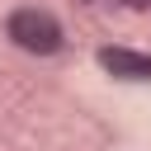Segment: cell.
<instances>
[{
    "mask_svg": "<svg viewBox=\"0 0 151 151\" xmlns=\"http://www.w3.org/2000/svg\"><path fill=\"white\" fill-rule=\"evenodd\" d=\"M9 38H14L24 52L47 57V52L61 47V24H57L47 9H14V14H9Z\"/></svg>",
    "mask_w": 151,
    "mask_h": 151,
    "instance_id": "cell-1",
    "label": "cell"
},
{
    "mask_svg": "<svg viewBox=\"0 0 151 151\" xmlns=\"http://www.w3.org/2000/svg\"><path fill=\"white\" fill-rule=\"evenodd\" d=\"M99 61H104L113 76H132V80L151 76V57H137V52H123V47H104Z\"/></svg>",
    "mask_w": 151,
    "mask_h": 151,
    "instance_id": "cell-2",
    "label": "cell"
},
{
    "mask_svg": "<svg viewBox=\"0 0 151 151\" xmlns=\"http://www.w3.org/2000/svg\"><path fill=\"white\" fill-rule=\"evenodd\" d=\"M127 9H151V0H123Z\"/></svg>",
    "mask_w": 151,
    "mask_h": 151,
    "instance_id": "cell-3",
    "label": "cell"
}]
</instances>
